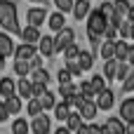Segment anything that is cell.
Masks as SVG:
<instances>
[{
    "label": "cell",
    "instance_id": "6da1fadb",
    "mask_svg": "<svg viewBox=\"0 0 134 134\" xmlns=\"http://www.w3.org/2000/svg\"><path fill=\"white\" fill-rule=\"evenodd\" d=\"M0 28H5V33H9V35H21L16 5L12 0H0Z\"/></svg>",
    "mask_w": 134,
    "mask_h": 134
},
{
    "label": "cell",
    "instance_id": "7a4b0ae2",
    "mask_svg": "<svg viewBox=\"0 0 134 134\" xmlns=\"http://www.w3.org/2000/svg\"><path fill=\"white\" fill-rule=\"evenodd\" d=\"M106 28H108V19L104 16V12H101L99 7L92 9L90 16H87V33H90V35H97V38H104Z\"/></svg>",
    "mask_w": 134,
    "mask_h": 134
},
{
    "label": "cell",
    "instance_id": "3957f363",
    "mask_svg": "<svg viewBox=\"0 0 134 134\" xmlns=\"http://www.w3.org/2000/svg\"><path fill=\"white\" fill-rule=\"evenodd\" d=\"M73 40H75V33H73V28H64V31H59L57 33V38H54V47H57V52H64L68 45H73Z\"/></svg>",
    "mask_w": 134,
    "mask_h": 134
},
{
    "label": "cell",
    "instance_id": "277c9868",
    "mask_svg": "<svg viewBox=\"0 0 134 134\" xmlns=\"http://www.w3.org/2000/svg\"><path fill=\"white\" fill-rule=\"evenodd\" d=\"M52 130V122H49V115L42 113L38 118H31V132L33 134H49Z\"/></svg>",
    "mask_w": 134,
    "mask_h": 134
},
{
    "label": "cell",
    "instance_id": "5b68a950",
    "mask_svg": "<svg viewBox=\"0 0 134 134\" xmlns=\"http://www.w3.org/2000/svg\"><path fill=\"white\" fill-rule=\"evenodd\" d=\"M47 9L45 7H33V9H28L26 12V19H28V26H35V28H40L45 21H47Z\"/></svg>",
    "mask_w": 134,
    "mask_h": 134
},
{
    "label": "cell",
    "instance_id": "8992f818",
    "mask_svg": "<svg viewBox=\"0 0 134 134\" xmlns=\"http://www.w3.org/2000/svg\"><path fill=\"white\" fill-rule=\"evenodd\" d=\"M35 54H38V45H26V42H21V45H16V49H14V61H31Z\"/></svg>",
    "mask_w": 134,
    "mask_h": 134
},
{
    "label": "cell",
    "instance_id": "52a82bcc",
    "mask_svg": "<svg viewBox=\"0 0 134 134\" xmlns=\"http://www.w3.org/2000/svg\"><path fill=\"white\" fill-rule=\"evenodd\" d=\"M118 118L127 125V122H134V97H125L122 104H120V111H118Z\"/></svg>",
    "mask_w": 134,
    "mask_h": 134
},
{
    "label": "cell",
    "instance_id": "ba28073f",
    "mask_svg": "<svg viewBox=\"0 0 134 134\" xmlns=\"http://www.w3.org/2000/svg\"><path fill=\"white\" fill-rule=\"evenodd\" d=\"M38 54H40V57H45V59H52V57L57 54L54 38H49V35H42V38H40V42H38Z\"/></svg>",
    "mask_w": 134,
    "mask_h": 134
},
{
    "label": "cell",
    "instance_id": "9c48e42d",
    "mask_svg": "<svg viewBox=\"0 0 134 134\" xmlns=\"http://www.w3.org/2000/svg\"><path fill=\"white\" fill-rule=\"evenodd\" d=\"M97 106H99V111H111L113 106H115V94H113V90H104L101 94H97Z\"/></svg>",
    "mask_w": 134,
    "mask_h": 134
},
{
    "label": "cell",
    "instance_id": "30bf717a",
    "mask_svg": "<svg viewBox=\"0 0 134 134\" xmlns=\"http://www.w3.org/2000/svg\"><path fill=\"white\" fill-rule=\"evenodd\" d=\"M16 97L24 99V101L33 99V82H31L28 78H19V80H16Z\"/></svg>",
    "mask_w": 134,
    "mask_h": 134
},
{
    "label": "cell",
    "instance_id": "8fae6325",
    "mask_svg": "<svg viewBox=\"0 0 134 134\" xmlns=\"http://www.w3.org/2000/svg\"><path fill=\"white\" fill-rule=\"evenodd\" d=\"M78 113L82 115V120H85V122H90V120H94V118H97L99 106H97V101H94V99H87V101L80 106V111H78Z\"/></svg>",
    "mask_w": 134,
    "mask_h": 134
},
{
    "label": "cell",
    "instance_id": "7c38bea8",
    "mask_svg": "<svg viewBox=\"0 0 134 134\" xmlns=\"http://www.w3.org/2000/svg\"><path fill=\"white\" fill-rule=\"evenodd\" d=\"M90 12H92L90 0H75V5H73V16H75L78 21H85V19L90 16Z\"/></svg>",
    "mask_w": 134,
    "mask_h": 134
},
{
    "label": "cell",
    "instance_id": "4fadbf2b",
    "mask_svg": "<svg viewBox=\"0 0 134 134\" xmlns=\"http://www.w3.org/2000/svg\"><path fill=\"white\" fill-rule=\"evenodd\" d=\"M14 49H16V45L12 42V35L0 31V54L2 57H14Z\"/></svg>",
    "mask_w": 134,
    "mask_h": 134
},
{
    "label": "cell",
    "instance_id": "5bb4252c",
    "mask_svg": "<svg viewBox=\"0 0 134 134\" xmlns=\"http://www.w3.org/2000/svg\"><path fill=\"white\" fill-rule=\"evenodd\" d=\"M40 28H35V26H26V28H21V40L26 42V45H38L40 42Z\"/></svg>",
    "mask_w": 134,
    "mask_h": 134
},
{
    "label": "cell",
    "instance_id": "9a60e30c",
    "mask_svg": "<svg viewBox=\"0 0 134 134\" xmlns=\"http://www.w3.org/2000/svg\"><path fill=\"white\" fill-rule=\"evenodd\" d=\"M47 21H49V31H54V33H59V31L66 28V16L61 12H52L47 16Z\"/></svg>",
    "mask_w": 134,
    "mask_h": 134
},
{
    "label": "cell",
    "instance_id": "2e32d148",
    "mask_svg": "<svg viewBox=\"0 0 134 134\" xmlns=\"http://www.w3.org/2000/svg\"><path fill=\"white\" fill-rule=\"evenodd\" d=\"M16 94V82L12 78H0V97L2 99H9Z\"/></svg>",
    "mask_w": 134,
    "mask_h": 134
},
{
    "label": "cell",
    "instance_id": "e0dca14e",
    "mask_svg": "<svg viewBox=\"0 0 134 134\" xmlns=\"http://www.w3.org/2000/svg\"><path fill=\"white\" fill-rule=\"evenodd\" d=\"M38 99H40V104H42V111H45V113H47V111H54V106L59 104L52 90H47V92H42V94H40Z\"/></svg>",
    "mask_w": 134,
    "mask_h": 134
},
{
    "label": "cell",
    "instance_id": "ac0fdd59",
    "mask_svg": "<svg viewBox=\"0 0 134 134\" xmlns=\"http://www.w3.org/2000/svg\"><path fill=\"white\" fill-rule=\"evenodd\" d=\"M71 111H73V108H71V104H68V101H59V104L54 106V118H57L59 122H66V120H68V115H71Z\"/></svg>",
    "mask_w": 134,
    "mask_h": 134
},
{
    "label": "cell",
    "instance_id": "d6986e66",
    "mask_svg": "<svg viewBox=\"0 0 134 134\" xmlns=\"http://www.w3.org/2000/svg\"><path fill=\"white\" fill-rule=\"evenodd\" d=\"M99 54H101V59H104V61L115 59V40H104V42H101V47H99Z\"/></svg>",
    "mask_w": 134,
    "mask_h": 134
},
{
    "label": "cell",
    "instance_id": "ffe728a7",
    "mask_svg": "<svg viewBox=\"0 0 134 134\" xmlns=\"http://www.w3.org/2000/svg\"><path fill=\"white\" fill-rule=\"evenodd\" d=\"M78 64H80V68H82V73H85V71H90V68L94 66V54H92L90 49H80Z\"/></svg>",
    "mask_w": 134,
    "mask_h": 134
},
{
    "label": "cell",
    "instance_id": "44dd1931",
    "mask_svg": "<svg viewBox=\"0 0 134 134\" xmlns=\"http://www.w3.org/2000/svg\"><path fill=\"white\" fill-rule=\"evenodd\" d=\"M118 64H120V61H115V59H108V61H104V78H106V82H113V80H115Z\"/></svg>",
    "mask_w": 134,
    "mask_h": 134
},
{
    "label": "cell",
    "instance_id": "7402d4cb",
    "mask_svg": "<svg viewBox=\"0 0 134 134\" xmlns=\"http://www.w3.org/2000/svg\"><path fill=\"white\" fill-rule=\"evenodd\" d=\"M82 125H85V120H82V115H80L78 111H71V115H68V120H66V127H68L71 132L75 134L78 130H80V127H82Z\"/></svg>",
    "mask_w": 134,
    "mask_h": 134
},
{
    "label": "cell",
    "instance_id": "603a6c76",
    "mask_svg": "<svg viewBox=\"0 0 134 134\" xmlns=\"http://www.w3.org/2000/svg\"><path fill=\"white\" fill-rule=\"evenodd\" d=\"M106 127H108V132H111V134H125V127H127V125H125L118 115H113V118L106 120Z\"/></svg>",
    "mask_w": 134,
    "mask_h": 134
},
{
    "label": "cell",
    "instance_id": "cb8c5ba5",
    "mask_svg": "<svg viewBox=\"0 0 134 134\" xmlns=\"http://www.w3.org/2000/svg\"><path fill=\"white\" fill-rule=\"evenodd\" d=\"M127 54H130V42L115 40V61H127Z\"/></svg>",
    "mask_w": 134,
    "mask_h": 134
},
{
    "label": "cell",
    "instance_id": "d4e9b609",
    "mask_svg": "<svg viewBox=\"0 0 134 134\" xmlns=\"http://www.w3.org/2000/svg\"><path fill=\"white\" fill-rule=\"evenodd\" d=\"M31 82H38V85H49V71L42 66V68H35L31 73Z\"/></svg>",
    "mask_w": 134,
    "mask_h": 134
},
{
    "label": "cell",
    "instance_id": "484cf974",
    "mask_svg": "<svg viewBox=\"0 0 134 134\" xmlns=\"http://www.w3.org/2000/svg\"><path fill=\"white\" fill-rule=\"evenodd\" d=\"M26 113L31 115V118H38V115H42L45 111H42V104H40V99H28L26 101Z\"/></svg>",
    "mask_w": 134,
    "mask_h": 134
},
{
    "label": "cell",
    "instance_id": "4316f807",
    "mask_svg": "<svg viewBox=\"0 0 134 134\" xmlns=\"http://www.w3.org/2000/svg\"><path fill=\"white\" fill-rule=\"evenodd\" d=\"M113 7H115V16H120V19H127V14L132 9L130 0H113Z\"/></svg>",
    "mask_w": 134,
    "mask_h": 134
},
{
    "label": "cell",
    "instance_id": "83f0119b",
    "mask_svg": "<svg viewBox=\"0 0 134 134\" xmlns=\"http://www.w3.org/2000/svg\"><path fill=\"white\" fill-rule=\"evenodd\" d=\"M12 134H31V122L24 118H16L12 122Z\"/></svg>",
    "mask_w": 134,
    "mask_h": 134
},
{
    "label": "cell",
    "instance_id": "f1b7e54d",
    "mask_svg": "<svg viewBox=\"0 0 134 134\" xmlns=\"http://www.w3.org/2000/svg\"><path fill=\"white\" fill-rule=\"evenodd\" d=\"M2 101H5V106H7V111H9V115H16V113L21 111V106H24V104H21L24 99H19L16 94L9 97V99H2Z\"/></svg>",
    "mask_w": 134,
    "mask_h": 134
},
{
    "label": "cell",
    "instance_id": "f546056e",
    "mask_svg": "<svg viewBox=\"0 0 134 134\" xmlns=\"http://www.w3.org/2000/svg\"><path fill=\"white\" fill-rule=\"evenodd\" d=\"M61 54H64V61H66V64H71V61H78V57H80V47L73 42V45H68V47H66Z\"/></svg>",
    "mask_w": 134,
    "mask_h": 134
},
{
    "label": "cell",
    "instance_id": "4dcf8cb0",
    "mask_svg": "<svg viewBox=\"0 0 134 134\" xmlns=\"http://www.w3.org/2000/svg\"><path fill=\"white\" fill-rule=\"evenodd\" d=\"M14 73H16L19 78H28V75L33 73L31 61H14Z\"/></svg>",
    "mask_w": 134,
    "mask_h": 134
},
{
    "label": "cell",
    "instance_id": "1f68e13d",
    "mask_svg": "<svg viewBox=\"0 0 134 134\" xmlns=\"http://www.w3.org/2000/svg\"><path fill=\"white\" fill-rule=\"evenodd\" d=\"M106 85H108V82H106V78H104V75H94V78L90 80V87H92V92H94V94H101L104 90H108Z\"/></svg>",
    "mask_w": 134,
    "mask_h": 134
},
{
    "label": "cell",
    "instance_id": "d6a6232c",
    "mask_svg": "<svg viewBox=\"0 0 134 134\" xmlns=\"http://www.w3.org/2000/svg\"><path fill=\"white\" fill-rule=\"evenodd\" d=\"M132 71H134V68L127 64V61H120V64H118V73H115V80H118V82H125V80L130 78Z\"/></svg>",
    "mask_w": 134,
    "mask_h": 134
},
{
    "label": "cell",
    "instance_id": "836d02e7",
    "mask_svg": "<svg viewBox=\"0 0 134 134\" xmlns=\"http://www.w3.org/2000/svg\"><path fill=\"white\" fill-rule=\"evenodd\" d=\"M57 82H59V85H71V82H73V75H71V71H68L66 66L57 73Z\"/></svg>",
    "mask_w": 134,
    "mask_h": 134
},
{
    "label": "cell",
    "instance_id": "e575fe53",
    "mask_svg": "<svg viewBox=\"0 0 134 134\" xmlns=\"http://www.w3.org/2000/svg\"><path fill=\"white\" fill-rule=\"evenodd\" d=\"M54 5H57V12L66 14V12H73V5H75V0H54Z\"/></svg>",
    "mask_w": 134,
    "mask_h": 134
},
{
    "label": "cell",
    "instance_id": "d590c367",
    "mask_svg": "<svg viewBox=\"0 0 134 134\" xmlns=\"http://www.w3.org/2000/svg\"><path fill=\"white\" fill-rule=\"evenodd\" d=\"M99 9L104 12V16H106L108 21H111V19L115 16V7H113V2H108V0H104V2L99 5Z\"/></svg>",
    "mask_w": 134,
    "mask_h": 134
},
{
    "label": "cell",
    "instance_id": "8d00e7d4",
    "mask_svg": "<svg viewBox=\"0 0 134 134\" xmlns=\"http://www.w3.org/2000/svg\"><path fill=\"white\" fill-rule=\"evenodd\" d=\"M118 35H120V40H130L132 38V24L130 21H122L120 28H118Z\"/></svg>",
    "mask_w": 134,
    "mask_h": 134
},
{
    "label": "cell",
    "instance_id": "74e56055",
    "mask_svg": "<svg viewBox=\"0 0 134 134\" xmlns=\"http://www.w3.org/2000/svg\"><path fill=\"white\" fill-rule=\"evenodd\" d=\"M66 68L71 71V75H73V78H78V75L82 73V68H80V64H78V61H71V64H66Z\"/></svg>",
    "mask_w": 134,
    "mask_h": 134
},
{
    "label": "cell",
    "instance_id": "f35d334b",
    "mask_svg": "<svg viewBox=\"0 0 134 134\" xmlns=\"http://www.w3.org/2000/svg\"><path fill=\"white\" fill-rule=\"evenodd\" d=\"M7 120H9V111H7L5 101H0V125H5Z\"/></svg>",
    "mask_w": 134,
    "mask_h": 134
},
{
    "label": "cell",
    "instance_id": "ab89813d",
    "mask_svg": "<svg viewBox=\"0 0 134 134\" xmlns=\"http://www.w3.org/2000/svg\"><path fill=\"white\" fill-rule=\"evenodd\" d=\"M122 90H125V92H134V71L130 73V78L122 82Z\"/></svg>",
    "mask_w": 134,
    "mask_h": 134
},
{
    "label": "cell",
    "instance_id": "60d3db41",
    "mask_svg": "<svg viewBox=\"0 0 134 134\" xmlns=\"http://www.w3.org/2000/svg\"><path fill=\"white\" fill-rule=\"evenodd\" d=\"M42 92H47V85H38V82H33V97L38 99Z\"/></svg>",
    "mask_w": 134,
    "mask_h": 134
},
{
    "label": "cell",
    "instance_id": "b9f144b4",
    "mask_svg": "<svg viewBox=\"0 0 134 134\" xmlns=\"http://www.w3.org/2000/svg\"><path fill=\"white\" fill-rule=\"evenodd\" d=\"M31 68H33V71H35V68H42V57H40V54H35V57L31 59Z\"/></svg>",
    "mask_w": 134,
    "mask_h": 134
},
{
    "label": "cell",
    "instance_id": "7bdbcfd3",
    "mask_svg": "<svg viewBox=\"0 0 134 134\" xmlns=\"http://www.w3.org/2000/svg\"><path fill=\"white\" fill-rule=\"evenodd\" d=\"M127 64L134 68V45H130V54H127Z\"/></svg>",
    "mask_w": 134,
    "mask_h": 134
},
{
    "label": "cell",
    "instance_id": "ee69618b",
    "mask_svg": "<svg viewBox=\"0 0 134 134\" xmlns=\"http://www.w3.org/2000/svg\"><path fill=\"white\" fill-rule=\"evenodd\" d=\"M90 134H104L101 125H90Z\"/></svg>",
    "mask_w": 134,
    "mask_h": 134
},
{
    "label": "cell",
    "instance_id": "f6af8a7d",
    "mask_svg": "<svg viewBox=\"0 0 134 134\" xmlns=\"http://www.w3.org/2000/svg\"><path fill=\"white\" fill-rule=\"evenodd\" d=\"M52 134H73V132H71V130H68V127L64 125V127H57V130H54Z\"/></svg>",
    "mask_w": 134,
    "mask_h": 134
},
{
    "label": "cell",
    "instance_id": "bcb514c9",
    "mask_svg": "<svg viewBox=\"0 0 134 134\" xmlns=\"http://www.w3.org/2000/svg\"><path fill=\"white\" fill-rule=\"evenodd\" d=\"M75 134H90V125L85 122V125H82V127H80V130H78V132H75Z\"/></svg>",
    "mask_w": 134,
    "mask_h": 134
},
{
    "label": "cell",
    "instance_id": "7dc6e473",
    "mask_svg": "<svg viewBox=\"0 0 134 134\" xmlns=\"http://www.w3.org/2000/svg\"><path fill=\"white\" fill-rule=\"evenodd\" d=\"M125 134H134V122H127V127H125Z\"/></svg>",
    "mask_w": 134,
    "mask_h": 134
},
{
    "label": "cell",
    "instance_id": "c3c4849f",
    "mask_svg": "<svg viewBox=\"0 0 134 134\" xmlns=\"http://www.w3.org/2000/svg\"><path fill=\"white\" fill-rule=\"evenodd\" d=\"M127 21H130V24H134V7L130 9V14H127Z\"/></svg>",
    "mask_w": 134,
    "mask_h": 134
},
{
    "label": "cell",
    "instance_id": "681fc988",
    "mask_svg": "<svg viewBox=\"0 0 134 134\" xmlns=\"http://www.w3.org/2000/svg\"><path fill=\"white\" fill-rule=\"evenodd\" d=\"M5 59H7V57H2V54H0V68H5Z\"/></svg>",
    "mask_w": 134,
    "mask_h": 134
},
{
    "label": "cell",
    "instance_id": "f907efd6",
    "mask_svg": "<svg viewBox=\"0 0 134 134\" xmlns=\"http://www.w3.org/2000/svg\"><path fill=\"white\" fill-rule=\"evenodd\" d=\"M130 40H134V24H132V38H130Z\"/></svg>",
    "mask_w": 134,
    "mask_h": 134
},
{
    "label": "cell",
    "instance_id": "816d5d0a",
    "mask_svg": "<svg viewBox=\"0 0 134 134\" xmlns=\"http://www.w3.org/2000/svg\"><path fill=\"white\" fill-rule=\"evenodd\" d=\"M28 2H40V0H28Z\"/></svg>",
    "mask_w": 134,
    "mask_h": 134
}]
</instances>
